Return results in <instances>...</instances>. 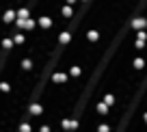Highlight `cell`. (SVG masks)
<instances>
[{
  "instance_id": "cell-1",
  "label": "cell",
  "mask_w": 147,
  "mask_h": 132,
  "mask_svg": "<svg viewBox=\"0 0 147 132\" xmlns=\"http://www.w3.org/2000/svg\"><path fill=\"white\" fill-rule=\"evenodd\" d=\"M143 7H145V2H138V5H136V11H134L132 20H130V26H132V30H134V32H138V30H147V18L138 13Z\"/></svg>"
},
{
  "instance_id": "cell-2",
  "label": "cell",
  "mask_w": 147,
  "mask_h": 132,
  "mask_svg": "<svg viewBox=\"0 0 147 132\" xmlns=\"http://www.w3.org/2000/svg\"><path fill=\"white\" fill-rule=\"evenodd\" d=\"M61 128H63L65 132H71V130H78L80 128V119L74 115V117H65L63 121H61Z\"/></svg>"
},
{
  "instance_id": "cell-3",
  "label": "cell",
  "mask_w": 147,
  "mask_h": 132,
  "mask_svg": "<svg viewBox=\"0 0 147 132\" xmlns=\"http://www.w3.org/2000/svg\"><path fill=\"white\" fill-rule=\"evenodd\" d=\"M84 39L89 41V43H93V46H97V43H100V39H102V30L100 28H89L87 32H84Z\"/></svg>"
},
{
  "instance_id": "cell-4",
  "label": "cell",
  "mask_w": 147,
  "mask_h": 132,
  "mask_svg": "<svg viewBox=\"0 0 147 132\" xmlns=\"http://www.w3.org/2000/svg\"><path fill=\"white\" fill-rule=\"evenodd\" d=\"M130 67H132L134 72H145V69H147V59H143V56L134 54L132 61H130Z\"/></svg>"
},
{
  "instance_id": "cell-5",
  "label": "cell",
  "mask_w": 147,
  "mask_h": 132,
  "mask_svg": "<svg viewBox=\"0 0 147 132\" xmlns=\"http://www.w3.org/2000/svg\"><path fill=\"white\" fill-rule=\"evenodd\" d=\"M102 102H104L108 108H113V106H117V93L115 91H108L104 93V97H102Z\"/></svg>"
},
{
  "instance_id": "cell-6",
  "label": "cell",
  "mask_w": 147,
  "mask_h": 132,
  "mask_svg": "<svg viewBox=\"0 0 147 132\" xmlns=\"http://www.w3.org/2000/svg\"><path fill=\"white\" fill-rule=\"evenodd\" d=\"M95 115H97V117H108V115H110V108L100 100V102H95Z\"/></svg>"
},
{
  "instance_id": "cell-7",
  "label": "cell",
  "mask_w": 147,
  "mask_h": 132,
  "mask_svg": "<svg viewBox=\"0 0 147 132\" xmlns=\"http://www.w3.org/2000/svg\"><path fill=\"white\" fill-rule=\"evenodd\" d=\"M67 78H69L67 72H56L54 76H52V82H54V85H65V82H67Z\"/></svg>"
},
{
  "instance_id": "cell-8",
  "label": "cell",
  "mask_w": 147,
  "mask_h": 132,
  "mask_svg": "<svg viewBox=\"0 0 147 132\" xmlns=\"http://www.w3.org/2000/svg\"><path fill=\"white\" fill-rule=\"evenodd\" d=\"M69 41H71V30H69V28H67V30H61L59 32V43H61V46H67Z\"/></svg>"
},
{
  "instance_id": "cell-9",
  "label": "cell",
  "mask_w": 147,
  "mask_h": 132,
  "mask_svg": "<svg viewBox=\"0 0 147 132\" xmlns=\"http://www.w3.org/2000/svg\"><path fill=\"white\" fill-rule=\"evenodd\" d=\"M67 74H69V78H82V67L80 65H71Z\"/></svg>"
},
{
  "instance_id": "cell-10",
  "label": "cell",
  "mask_w": 147,
  "mask_h": 132,
  "mask_svg": "<svg viewBox=\"0 0 147 132\" xmlns=\"http://www.w3.org/2000/svg\"><path fill=\"white\" fill-rule=\"evenodd\" d=\"M95 132H113V128H110L108 121H97L95 123Z\"/></svg>"
},
{
  "instance_id": "cell-11",
  "label": "cell",
  "mask_w": 147,
  "mask_h": 132,
  "mask_svg": "<svg viewBox=\"0 0 147 132\" xmlns=\"http://www.w3.org/2000/svg\"><path fill=\"white\" fill-rule=\"evenodd\" d=\"M132 48H134L136 52H143V50L147 48V41H138V39H132Z\"/></svg>"
},
{
  "instance_id": "cell-12",
  "label": "cell",
  "mask_w": 147,
  "mask_h": 132,
  "mask_svg": "<svg viewBox=\"0 0 147 132\" xmlns=\"http://www.w3.org/2000/svg\"><path fill=\"white\" fill-rule=\"evenodd\" d=\"M39 24H41V26H43V28H50V26H52V20H50V18H48V15H43V18H41V20H39Z\"/></svg>"
},
{
  "instance_id": "cell-13",
  "label": "cell",
  "mask_w": 147,
  "mask_h": 132,
  "mask_svg": "<svg viewBox=\"0 0 147 132\" xmlns=\"http://www.w3.org/2000/svg\"><path fill=\"white\" fill-rule=\"evenodd\" d=\"M30 113L39 115V113H41V106H39V104H32V106H30Z\"/></svg>"
},
{
  "instance_id": "cell-14",
  "label": "cell",
  "mask_w": 147,
  "mask_h": 132,
  "mask_svg": "<svg viewBox=\"0 0 147 132\" xmlns=\"http://www.w3.org/2000/svg\"><path fill=\"white\" fill-rule=\"evenodd\" d=\"M141 119H143V123H145V128H147V110H143V113H141Z\"/></svg>"
},
{
  "instance_id": "cell-15",
  "label": "cell",
  "mask_w": 147,
  "mask_h": 132,
  "mask_svg": "<svg viewBox=\"0 0 147 132\" xmlns=\"http://www.w3.org/2000/svg\"><path fill=\"white\" fill-rule=\"evenodd\" d=\"M41 132H52V130H50V126H43V128H41Z\"/></svg>"
},
{
  "instance_id": "cell-16",
  "label": "cell",
  "mask_w": 147,
  "mask_h": 132,
  "mask_svg": "<svg viewBox=\"0 0 147 132\" xmlns=\"http://www.w3.org/2000/svg\"><path fill=\"white\" fill-rule=\"evenodd\" d=\"M145 104H147V95H145Z\"/></svg>"
}]
</instances>
